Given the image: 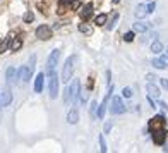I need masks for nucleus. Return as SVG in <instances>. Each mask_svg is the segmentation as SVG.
I'll return each instance as SVG.
<instances>
[{
  "label": "nucleus",
  "mask_w": 168,
  "mask_h": 153,
  "mask_svg": "<svg viewBox=\"0 0 168 153\" xmlns=\"http://www.w3.org/2000/svg\"><path fill=\"white\" fill-rule=\"evenodd\" d=\"M160 83H161V86H163L165 90L168 91V79H160Z\"/></svg>",
  "instance_id": "nucleus-33"
},
{
  "label": "nucleus",
  "mask_w": 168,
  "mask_h": 153,
  "mask_svg": "<svg viewBox=\"0 0 168 153\" xmlns=\"http://www.w3.org/2000/svg\"><path fill=\"white\" fill-rule=\"evenodd\" d=\"M0 108H2V107H0Z\"/></svg>",
  "instance_id": "nucleus-40"
},
{
  "label": "nucleus",
  "mask_w": 168,
  "mask_h": 153,
  "mask_svg": "<svg viewBox=\"0 0 168 153\" xmlns=\"http://www.w3.org/2000/svg\"><path fill=\"white\" fill-rule=\"evenodd\" d=\"M71 7L72 9H79V7H81V2H79V0H72V2H71Z\"/></svg>",
  "instance_id": "nucleus-30"
},
{
  "label": "nucleus",
  "mask_w": 168,
  "mask_h": 153,
  "mask_svg": "<svg viewBox=\"0 0 168 153\" xmlns=\"http://www.w3.org/2000/svg\"><path fill=\"white\" fill-rule=\"evenodd\" d=\"M117 21H118V14L115 12V14H113V21H112V24H108V29H110V31H112L113 28L117 26Z\"/></svg>",
  "instance_id": "nucleus-25"
},
{
  "label": "nucleus",
  "mask_w": 168,
  "mask_h": 153,
  "mask_svg": "<svg viewBox=\"0 0 168 153\" xmlns=\"http://www.w3.org/2000/svg\"><path fill=\"white\" fill-rule=\"evenodd\" d=\"M118 2H120V0H113V4H118Z\"/></svg>",
  "instance_id": "nucleus-38"
},
{
  "label": "nucleus",
  "mask_w": 168,
  "mask_h": 153,
  "mask_svg": "<svg viewBox=\"0 0 168 153\" xmlns=\"http://www.w3.org/2000/svg\"><path fill=\"white\" fill-rule=\"evenodd\" d=\"M94 23H96L98 26H103V24L106 23V14H100V16H96V19H94Z\"/></svg>",
  "instance_id": "nucleus-21"
},
{
  "label": "nucleus",
  "mask_w": 168,
  "mask_h": 153,
  "mask_svg": "<svg viewBox=\"0 0 168 153\" xmlns=\"http://www.w3.org/2000/svg\"><path fill=\"white\" fill-rule=\"evenodd\" d=\"M79 81L77 79H74V81L69 84L67 83V88H65V95H64V101L65 103H71V101H75L77 100V97H79Z\"/></svg>",
  "instance_id": "nucleus-1"
},
{
  "label": "nucleus",
  "mask_w": 168,
  "mask_h": 153,
  "mask_svg": "<svg viewBox=\"0 0 168 153\" xmlns=\"http://www.w3.org/2000/svg\"><path fill=\"white\" fill-rule=\"evenodd\" d=\"M110 129H112V124H110V122H106V124H105V133H108Z\"/></svg>",
  "instance_id": "nucleus-36"
},
{
  "label": "nucleus",
  "mask_w": 168,
  "mask_h": 153,
  "mask_svg": "<svg viewBox=\"0 0 168 153\" xmlns=\"http://www.w3.org/2000/svg\"><path fill=\"white\" fill-rule=\"evenodd\" d=\"M151 24L149 23H142V21H137V23L132 24V29L136 31V33H146V31L149 29Z\"/></svg>",
  "instance_id": "nucleus-12"
},
{
  "label": "nucleus",
  "mask_w": 168,
  "mask_h": 153,
  "mask_svg": "<svg viewBox=\"0 0 168 153\" xmlns=\"http://www.w3.org/2000/svg\"><path fill=\"white\" fill-rule=\"evenodd\" d=\"M160 59H161V62L165 64V67H168V55H166V53H165V55H161Z\"/></svg>",
  "instance_id": "nucleus-32"
},
{
  "label": "nucleus",
  "mask_w": 168,
  "mask_h": 153,
  "mask_svg": "<svg viewBox=\"0 0 168 153\" xmlns=\"http://www.w3.org/2000/svg\"><path fill=\"white\" fill-rule=\"evenodd\" d=\"M146 79H148V81H154V79H158V78L154 74H148V76H146Z\"/></svg>",
  "instance_id": "nucleus-35"
},
{
  "label": "nucleus",
  "mask_w": 168,
  "mask_h": 153,
  "mask_svg": "<svg viewBox=\"0 0 168 153\" xmlns=\"http://www.w3.org/2000/svg\"><path fill=\"white\" fill-rule=\"evenodd\" d=\"M122 95H123L125 98H131V97H132V90H131V88H123Z\"/></svg>",
  "instance_id": "nucleus-29"
},
{
  "label": "nucleus",
  "mask_w": 168,
  "mask_h": 153,
  "mask_svg": "<svg viewBox=\"0 0 168 153\" xmlns=\"http://www.w3.org/2000/svg\"><path fill=\"white\" fill-rule=\"evenodd\" d=\"M98 139H100V146H101V151H103V153H106V150H108V148H106V143H105V138H103V136H100V138H98Z\"/></svg>",
  "instance_id": "nucleus-26"
},
{
  "label": "nucleus",
  "mask_w": 168,
  "mask_h": 153,
  "mask_svg": "<svg viewBox=\"0 0 168 153\" xmlns=\"http://www.w3.org/2000/svg\"><path fill=\"white\" fill-rule=\"evenodd\" d=\"M163 124H165L163 115H156L154 119H151L149 127H151V131H156V129H161V127H163Z\"/></svg>",
  "instance_id": "nucleus-11"
},
{
  "label": "nucleus",
  "mask_w": 168,
  "mask_h": 153,
  "mask_svg": "<svg viewBox=\"0 0 168 153\" xmlns=\"http://www.w3.org/2000/svg\"><path fill=\"white\" fill-rule=\"evenodd\" d=\"M165 138H166V133H165V129H163V127H161V129L153 131V141L156 143V145H163Z\"/></svg>",
  "instance_id": "nucleus-10"
},
{
  "label": "nucleus",
  "mask_w": 168,
  "mask_h": 153,
  "mask_svg": "<svg viewBox=\"0 0 168 153\" xmlns=\"http://www.w3.org/2000/svg\"><path fill=\"white\" fill-rule=\"evenodd\" d=\"M160 107H161V108H163V110H166V108H168V105H166V103H165V101H160Z\"/></svg>",
  "instance_id": "nucleus-37"
},
{
  "label": "nucleus",
  "mask_w": 168,
  "mask_h": 153,
  "mask_svg": "<svg viewBox=\"0 0 168 153\" xmlns=\"http://www.w3.org/2000/svg\"><path fill=\"white\" fill-rule=\"evenodd\" d=\"M43 86H45V74L40 72V74H36V79H34V91L43 93Z\"/></svg>",
  "instance_id": "nucleus-8"
},
{
  "label": "nucleus",
  "mask_w": 168,
  "mask_h": 153,
  "mask_svg": "<svg viewBox=\"0 0 168 153\" xmlns=\"http://www.w3.org/2000/svg\"><path fill=\"white\" fill-rule=\"evenodd\" d=\"M23 19H24V23H31V21L34 19V14L33 12H26V14L23 16Z\"/></svg>",
  "instance_id": "nucleus-24"
},
{
  "label": "nucleus",
  "mask_w": 168,
  "mask_h": 153,
  "mask_svg": "<svg viewBox=\"0 0 168 153\" xmlns=\"http://www.w3.org/2000/svg\"><path fill=\"white\" fill-rule=\"evenodd\" d=\"M91 14H93V5L91 4H88V5H84V9L81 11V17L86 21V19H89L91 17Z\"/></svg>",
  "instance_id": "nucleus-16"
},
{
  "label": "nucleus",
  "mask_w": 168,
  "mask_h": 153,
  "mask_svg": "<svg viewBox=\"0 0 168 153\" xmlns=\"http://www.w3.org/2000/svg\"><path fill=\"white\" fill-rule=\"evenodd\" d=\"M21 47H23V41L19 40V38H14V40H11V50H12V52H17Z\"/></svg>",
  "instance_id": "nucleus-18"
},
{
  "label": "nucleus",
  "mask_w": 168,
  "mask_h": 153,
  "mask_svg": "<svg viewBox=\"0 0 168 153\" xmlns=\"http://www.w3.org/2000/svg\"><path fill=\"white\" fill-rule=\"evenodd\" d=\"M151 52H153V53H161V52H163V45H161L160 41L154 40L153 43H151Z\"/></svg>",
  "instance_id": "nucleus-19"
},
{
  "label": "nucleus",
  "mask_w": 168,
  "mask_h": 153,
  "mask_svg": "<svg viewBox=\"0 0 168 153\" xmlns=\"http://www.w3.org/2000/svg\"><path fill=\"white\" fill-rule=\"evenodd\" d=\"M50 76V98H57L58 95V76L55 72H52Z\"/></svg>",
  "instance_id": "nucleus-6"
},
{
  "label": "nucleus",
  "mask_w": 168,
  "mask_h": 153,
  "mask_svg": "<svg viewBox=\"0 0 168 153\" xmlns=\"http://www.w3.org/2000/svg\"><path fill=\"white\" fill-rule=\"evenodd\" d=\"M5 78H7V84H12V83L17 79V71L14 67H9L7 72H5Z\"/></svg>",
  "instance_id": "nucleus-14"
},
{
  "label": "nucleus",
  "mask_w": 168,
  "mask_h": 153,
  "mask_svg": "<svg viewBox=\"0 0 168 153\" xmlns=\"http://www.w3.org/2000/svg\"><path fill=\"white\" fill-rule=\"evenodd\" d=\"M12 101V91H11V86H5L2 93H0V107H9Z\"/></svg>",
  "instance_id": "nucleus-4"
},
{
  "label": "nucleus",
  "mask_w": 168,
  "mask_h": 153,
  "mask_svg": "<svg viewBox=\"0 0 168 153\" xmlns=\"http://www.w3.org/2000/svg\"><path fill=\"white\" fill-rule=\"evenodd\" d=\"M154 9H156V5H154V2H151V4L148 5V12H153Z\"/></svg>",
  "instance_id": "nucleus-34"
},
{
  "label": "nucleus",
  "mask_w": 168,
  "mask_h": 153,
  "mask_svg": "<svg viewBox=\"0 0 168 153\" xmlns=\"http://www.w3.org/2000/svg\"><path fill=\"white\" fill-rule=\"evenodd\" d=\"M31 76H33V71H31L28 65H23V67L19 69V79L23 83H28L31 79Z\"/></svg>",
  "instance_id": "nucleus-9"
},
{
  "label": "nucleus",
  "mask_w": 168,
  "mask_h": 153,
  "mask_svg": "<svg viewBox=\"0 0 168 153\" xmlns=\"http://www.w3.org/2000/svg\"><path fill=\"white\" fill-rule=\"evenodd\" d=\"M148 14H149V12H148V7H144V5H139V7L136 9V17H137V19L146 17Z\"/></svg>",
  "instance_id": "nucleus-17"
},
{
  "label": "nucleus",
  "mask_w": 168,
  "mask_h": 153,
  "mask_svg": "<svg viewBox=\"0 0 168 153\" xmlns=\"http://www.w3.org/2000/svg\"><path fill=\"white\" fill-rule=\"evenodd\" d=\"M36 38H40V40H50L52 38V29L48 26H45V24L36 28Z\"/></svg>",
  "instance_id": "nucleus-7"
},
{
  "label": "nucleus",
  "mask_w": 168,
  "mask_h": 153,
  "mask_svg": "<svg viewBox=\"0 0 168 153\" xmlns=\"http://www.w3.org/2000/svg\"><path fill=\"white\" fill-rule=\"evenodd\" d=\"M146 90H148V95H149V97H153V98H160V90H158V86H154L153 83L149 81V84L146 86Z\"/></svg>",
  "instance_id": "nucleus-13"
},
{
  "label": "nucleus",
  "mask_w": 168,
  "mask_h": 153,
  "mask_svg": "<svg viewBox=\"0 0 168 153\" xmlns=\"http://www.w3.org/2000/svg\"><path fill=\"white\" fill-rule=\"evenodd\" d=\"M153 67H156V69H165V64L161 62V59H153Z\"/></svg>",
  "instance_id": "nucleus-22"
},
{
  "label": "nucleus",
  "mask_w": 168,
  "mask_h": 153,
  "mask_svg": "<svg viewBox=\"0 0 168 153\" xmlns=\"http://www.w3.org/2000/svg\"><path fill=\"white\" fill-rule=\"evenodd\" d=\"M123 38H125V41H132V40H134V33H132V31H131V33H125V36H123Z\"/></svg>",
  "instance_id": "nucleus-31"
},
{
  "label": "nucleus",
  "mask_w": 168,
  "mask_h": 153,
  "mask_svg": "<svg viewBox=\"0 0 168 153\" xmlns=\"http://www.w3.org/2000/svg\"><path fill=\"white\" fill-rule=\"evenodd\" d=\"M58 4H60V12H65V5L71 4V0H60Z\"/></svg>",
  "instance_id": "nucleus-27"
},
{
  "label": "nucleus",
  "mask_w": 168,
  "mask_h": 153,
  "mask_svg": "<svg viewBox=\"0 0 168 153\" xmlns=\"http://www.w3.org/2000/svg\"><path fill=\"white\" fill-rule=\"evenodd\" d=\"M75 60H77V57H75V55L69 57V59L65 60V64H64V69H62V81H64V83H69V81L72 79V72H74Z\"/></svg>",
  "instance_id": "nucleus-2"
},
{
  "label": "nucleus",
  "mask_w": 168,
  "mask_h": 153,
  "mask_svg": "<svg viewBox=\"0 0 168 153\" xmlns=\"http://www.w3.org/2000/svg\"><path fill=\"white\" fill-rule=\"evenodd\" d=\"M166 55H168V48H166Z\"/></svg>",
  "instance_id": "nucleus-39"
},
{
  "label": "nucleus",
  "mask_w": 168,
  "mask_h": 153,
  "mask_svg": "<svg viewBox=\"0 0 168 153\" xmlns=\"http://www.w3.org/2000/svg\"><path fill=\"white\" fill-rule=\"evenodd\" d=\"M79 31H81V33H84V34H93V28L91 26H88V24H79Z\"/></svg>",
  "instance_id": "nucleus-20"
},
{
  "label": "nucleus",
  "mask_w": 168,
  "mask_h": 153,
  "mask_svg": "<svg viewBox=\"0 0 168 153\" xmlns=\"http://www.w3.org/2000/svg\"><path fill=\"white\" fill-rule=\"evenodd\" d=\"M112 114H115V115H120V114H123L125 112V107H123V103H122V98L120 97H113L112 98Z\"/></svg>",
  "instance_id": "nucleus-5"
},
{
  "label": "nucleus",
  "mask_w": 168,
  "mask_h": 153,
  "mask_svg": "<svg viewBox=\"0 0 168 153\" xmlns=\"http://www.w3.org/2000/svg\"><path fill=\"white\" fill-rule=\"evenodd\" d=\"M96 107H98V101H91V115L96 117Z\"/></svg>",
  "instance_id": "nucleus-28"
},
{
  "label": "nucleus",
  "mask_w": 168,
  "mask_h": 153,
  "mask_svg": "<svg viewBox=\"0 0 168 153\" xmlns=\"http://www.w3.org/2000/svg\"><path fill=\"white\" fill-rule=\"evenodd\" d=\"M58 59H60V50H53L48 57V62H46V74L55 72V65L58 64Z\"/></svg>",
  "instance_id": "nucleus-3"
},
{
  "label": "nucleus",
  "mask_w": 168,
  "mask_h": 153,
  "mask_svg": "<svg viewBox=\"0 0 168 153\" xmlns=\"http://www.w3.org/2000/svg\"><path fill=\"white\" fill-rule=\"evenodd\" d=\"M77 120H79V114H77V110H75V108L69 110V114H67V122H69V124H77Z\"/></svg>",
  "instance_id": "nucleus-15"
},
{
  "label": "nucleus",
  "mask_w": 168,
  "mask_h": 153,
  "mask_svg": "<svg viewBox=\"0 0 168 153\" xmlns=\"http://www.w3.org/2000/svg\"><path fill=\"white\" fill-rule=\"evenodd\" d=\"M9 45H11V38H5V41L2 43V45H0V53H4L5 50H7Z\"/></svg>",
  "instance_id": "nucleus-23"
}]
</instances>
